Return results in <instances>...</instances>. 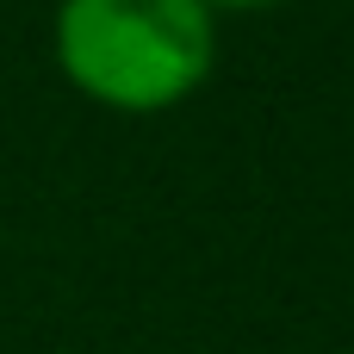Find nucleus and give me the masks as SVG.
<instances>
[{
	"mask_svg": "<svg viewBox=\"0 0 354 354\" xmlns=\"http://www.w3.org/2000/svg\"><path fill=\"white\" fill-rule=\"evenodd\" d=\"M50 50L87 100L112 112H168L218 68V12L199 0H62Z\"/></svg>",
	"mask_w": 354,
	"mask_h": 354,
	"instance_id": "1",
	"label": "nucleus"
},
{
	"mask_svg": "<svg viewBox=\"0 0 354 354\" xmlns=\"http://www.w3.org/2000/svg\"><path fill=\"white\" fill-rule=\"evenodd\" d=\"M212 12H255V6H280V0H199Z\"/></svg>",
	"mask_w": 354,
	"mask_h": 354,
	"instance_id": "2",
	"label": "nucleus"
}]
</instances>
